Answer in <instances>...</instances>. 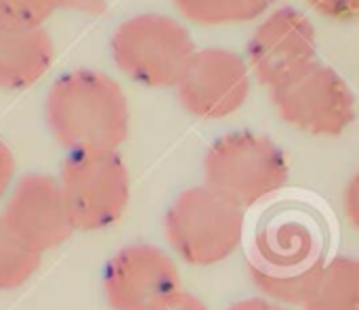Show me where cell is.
<instances>
[{"label": "cell", "mask_w": 359, "mask_h": 310, "mask_svg": "<svg viewBox=\"0 0 359 310\" xmlns=\"http://www.w3.org/2000/svg\"><path fill=\"white\" fill-rule=\"evenodd\" d=\"M324 262V229L309 210L282 206L263 216L255 235L250 277L267 300L301 304Z\"/></svg>", "instance_id": "1"}, {"label": "cell", "mask_w": 359, "mask_h": 310, "mask_svg": "<svg viewBox=\"0 0 359 310\" xmlns=\"http://www.w3.org/2000/svg\"><path fill=\"white\" fill-rule=\"evenodd\" d=\"M46 122L57 143L69 151H116L130 128L128 99L103 71H67L46 94Z\"/></svg>", "instance_id": "2"}, {"label": "cell", "mask_w": 359, "mask_h": 310, "mask_svg": "<svg viewBox=\"0 0 359 310\" xmlns=\"http://www.w3.org/2000/svg\"><path fill=\"white\" fill-rule=\"evenodd\" d=\"M282 149L257 132H229L217 139L204 157L206 187L240 210L273 195L288 183Z\"/></svg>", "instance_id": "3"}, {"label": "cell", "mask_w": 359, "mask_h": 310, "mask_svg": "<svg viewBox=\"0 0 359 310\" xmlns=\"http://www.w3.org/2000/svg\"><path fill=\"white\" fill-rule=\"evenodd\" d=\"M196 52L189 29L175 17L141 13L120 23L111 36L118 69L147 88H172Z\"/></svg>", "instance_id": "4"}, {"label": "cell", "mask_w": 359, "mask_h": 310, "mask_svg": "<svg viewBox=\"0 0 359 310\" xmlns=\"http://www.w3.org/2000/svg\"><path fill=\"white\" fill-rule=\"evenodd\" d=\"M172 252L191 267H212L227 260L242 244L244 210L208 189L183 191L164 218Z\"/></svg>", "instance_id": "5"}, {"label": "cell", "mask_w": 359, "mask_h": 310, "mask_svg": "<svg viewBox=\"0 0 359 310\" xmlns=\"http://www.w3.org/2000/svg\"><path fill=\"white\" fill-rule=\"evenodd\" d=\"M74 231H101L116 225L130 199V176L118 151H69L57 178Z\"/></svg>", "instance_id": "6"}, {"label": "cell", "mask_w": 359, "mask_h": 310, "mask_svg": "<svg viewBox=\"0 0 359 310\" xmlns=\"http://www.w3.org/2000/svg\"><path fill=\"white\" fill-rule=\"evenodd\" d=\"M278 115L311 136H341L355 122V94L326 63L311 61L269 88Z\"/></svg>", "instance_id": "7"}, {"label": "cell", "mask_w": 359, "mask_h": 310, "mask_svg": "<svg viewBox=\"0 0 359 310\" xmlns=\"http://www.w3.org/2000/svg\"><path fill=\"white\" fill-rule=\"evenodd\" d=\"M175 88L187 113L202 120H221L246 103L250 69L236 50L208 46L194 52Z\"/></svg>", "instance_id": "8"}, {"label": "cell", "mask_w": 359, "mask_h": 310, "mask_svg": "<svg viewBox=\"0 0 359 310\" xmlns=\"http://www.w3.org/2000/svg\"><path fill=\"white\" fill-rule=\"evenodd\" d=\"M179 290L172 256L149 244L122 248L105 267L103 292L111 310H156Z\"/></svg>", "instance_id": "9"}, {"label": "cell", "mask_w": 359, "mask_h": 310, "mask_svg": "<svg viewBox=\"0 0 359 310\" xmlns=\"http://www.w3.org/2000/svg\"><path fill=\"white\" fill-rule=\"evenodd\" d=\"M316 55L318 34L311 19L292 6H282L252 31L244 59L252 76L271 88L316 61Z\"/></svg>", "instance_id": "10"}, {"label": "cell", "mask_w": 359, "mask_h": 310, "mask_svg": "<svg viewBox=\"0 0 359 310\" xmlns=\"http://www.w3.org/2000/svg\"><path fill=\"white\" fill-rule=\"evenodd\" d=\"M2 220L40 256L65 244L74 231L59 183L48 174L21 176L6 199Z\"/></svg>", "instance_id": "11"}, {"label": "cell", "mask_w": 359, "mask_h": 310, "mask_svg": "<svg viewBox=\"0 0 359 310\" xmlns=\"http://www.w3.org/2000/svg\"><path fill=\"white\" fill-rule=\"evenodd\" d=\"M55 42L42 27L11 29L0 25V88L23 90L53 65Z\"/></svg>", "instance_id": "12"}, {"label": "cell", "mask_w": 359, "mask_h": 310, "mask_svg": "<svg viewBox=\"0 0 359 310\" xmlns=\"http://www.w3.org/2000/svg\"><path fill=\"white\" fill-rule=\"evenodd\" d=\"M303 310H359V262L337 256L322 265L307 294Z\"/></svg>", "instance_id": "13"}, {"label": "cell", "mask_w": 359, "mask_h": 310, "mask_svg": "<svg viewBox=\"0 0 359 310\" xmlns=\"http://www.w3.org/2000/svg\"><path fill=\"white\" fill-rule=\"evenodd\" d=\"M177 10L198 25L246 23L263 17L278 0H172Z\"/></svg>", "instance_id": "14"}, {"label": "cell", "mask_w": 359, "mask_h": 310, "mask_svg": "<svg viewBox=\"0 0 359 310\" xmlns=\"http://www.w3.org/2000/svg\"><path fill=\"white\" fill-rule=\"evenodd\" d=\"M40 254L29 250L0 216V292L21 288L40 267Z\"/></svg>", "instance_id": "15"}, {"label": "cell", "mask_w": 359, "mask_h": 310, "mask_svg": "<svg viewBox=\"0 0 359 310\" xmlns=\"http://www.w3.org/2000/svg\"><path fill=\"white\" fill-rule=\"evenodd\" d=\"M53 13V0H0V25L11 29L42 27Z\"/></svg>", "instance_id": "16"}, {"label": "cell", "mask_w": 359, "mask_h": 310, "mask_svg": "<svg viewBox=\"0 0 359 310\" xmlns=\"http://www.w3.org/2000/svg\"><path fill=\"white\" fill-rule=\"evenodd\" d=\"M318 15L339 21L353 23L359 17V0H305Z\"/></svg>", "instance_id": "17"}, {"label": "cell", "mask_w": 359, "mask_h": 310, "mask_svg": "<svg viewBox=\"0 0 359 310\" xmlns=\"http://www.w3.org/2000/svg\"><path fill=\"white\" fill-rule=\"evenodd\" d=\"M13 178H15V157L13 151L6 147V143L0 141V202L11 191Z\"/></svg>", "instance_id": "18"}, {"label": "cell", "mask_w": 359, "mask_h": 310, "mask_svg": "<svg viewBox=\"0 0 359 310\" xmlns=\"http://www.w3.org/2000/svg\"><path fill=\"white\" fill-rule=\"evenodd\" d=\"M156 310H208V307L198 296L179 290L177 294H172L166 302H162Z\"/></svg>", "instance_id": "19"}, {"label": "cell", "mask_w": 359, "mask_h": 310, "mask_svg": "<svg viewBox=\"0 0 359 310\" xmlns=\"http://www.w3.org/2000/svg\"><path fill=\"white\" fill-rule=\"evenodd\" d=\"M55 8L76 10L86 15H99L107 8V0H53Z\"/></svg>", "instance_id": "20"}, {"label": "cell", "mask_w": 359, "mask_h": 310, "mask_svg": "<svg viewBox=\"0 0 359 310\" xmlns=\"http://www.w3.org/2000/svg\"><path fill=\"white\" fill-rule=\"evenodd\" d=\"M343 206H345V214L349 218V223L353 227H358V176H353L343 193Z\"/></svg>", "instance_id": "21"}, {"label": "cell", "mask_w": 359, "mask_h": 310, "mask_svg": "<svg viewBox=\"0 0 359 310\" xmlns=\"http://www.w3.org/2000/svg\"><path fill=\"white\" fill-rule=\"evenodd\" d=\"M227 310H288V309H284L282 304L271 302V300H267V298H248V300H242V302L231 304Z\"/></svg>", "instance_id": "22"}]
</instances>
